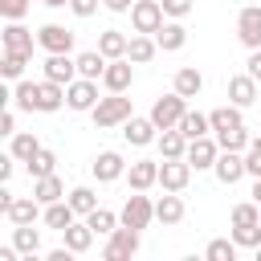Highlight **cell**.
Listing matches in <instances>:
<instances>
[{
  "mask_svg": "<svg viewBox=\"0 0 261 261\" xmlns=\"http://www.w3.org/2000/svg\"><path fill=\"white\" fill-rule=\"evenodd\" d=\"M249 224H261L257 204H237V208H232V228H249Z\"/></svg>",
  "mask_w": 261,
  "mask_h": 261,
  "instance_id": "cell-36",
  "label": "cell"
},
{
  "mask_svg": "<svg viewBox=\"0 0 261 261\" xmlns=\"http://www.w3.org/2000/svg\"><path fill=\"white\" fill-rule=\"evenodd\" d=\"M33 196H37L41 204H53V200H61V196H65V188H61V179L49 171V175H41V179L33 184Z\"/></svg>",
  "mask_w": 261,
  "mask_h": 261,
  "instance_id": "cell-24",
  "label": "cell"
},
{
  "mask_svg": "<svg viewBox=\"0 0 261 261\" xmlns=\"http://www.w3.org/2000/svg\"><path fill=\"white\" fill-rule=\"evenodd\" d=\"M69 8H73L77 16H90V12L98 8V0H69Z\"/></svg>",
  "mask_w": 261,
  "mask_h": 261,
  "instance_id": "cell-46",
  "label": "cell"
},
{
  "mask_svg": "<svg viewBox=\"0 0 261 261\" xmlns=\"http://www.w3.org/2000/svg\"><path fill=\"white\" fill-rule=\"evenodd\" d=\"M102 86L106 90H126L130 86V57L122 61V57H114V61H106V69H102Z\"/></svg>",
  "mask_w": 261,
  "mask_h": 261,
  "instance_id": "cell-12",
  "label": "cell"
},
{
  "mask_svg": "<svg viewBox=\"0 0 261 261\" xmlns=\"http://www.w3.org/2000/svg\"><path fill=\"white\" fill-rule=\"evenodd\" d=\"M45 224H49V228H57V232H65V228L73 224V204H69V200H65V204H61V200H53V204L45 208Z\"/></svg>",
  "mask_w": 261,
  "mask_h": 261,
  "instance_id": "cell-21",
  "label": "cell"
},
{
  "mask_svg": "<svg viewBox=\"0 0 261 261\" xmlns=\"http://www.w3.org/2000/svg\"><path fill=\"white\" fill-rule=\"evenodd\" d=\"M155 130H159V126H155V118H126V130H122V135H126V143L143 147V143H151V139H155Z\"/></svg>",
  "mask_w": 261,
  "mask_h": 261,
  "instance_id": "cell-20",
  "label": "cell"
},
{
  "mask_svg": "<svg viewBox=\"0 0 261 261\" xmlns=\"http://www.w3.org/2000/svg\"><path fill=\"white\" fill-rule=\"evenodd\" d=\"M216 143L208 139V135H200V139H188V163L192 167H216Z\"/></svg>",
  "mask_w": 261,
  "mask_h": 261,
  "instance_id": "cell-11",
  "label": "cell"
},
{
  "mask_svg": "<svg viewBox=\"0 0 261 261\" xmlns=\"http://www.w3.org/2000/svg\"><path fill=\"white\" fill-rule=\"evenodd\" d=\"M126 179H130L135 192H143V188H151V184L159 179V163H155V159H135V163L126 167Z\"/></svg>",
  "mask_w": 261,
  "mask_h": 261,
  "instance_id": "cell-13",
  "label": "cell"
},
{
  "mask_svg": "<svg viewBox=\"0 0 261 261\" xmlns=\"http://www.w3.org/2000/svg\"><path fill=\"white\" fill-rule=\"evenodd\" d=\"M106 61H102V49H90V53H77V73L82 77H102Z\"/></svg>",
  "mask_w": 261,
  "mask_h": 261,
  "instance_id": "cell-31",
  "label": "cell"
},
{
  "mask_svg": "<svg viewBox=\"0 0 261 261\" xmlns=\"http://www.w3.org/2000/svg\"><path fill=\"white\" fill-rule=\"evenodd\" d=\"M155 41H159V49H179V45L188 41V29H184V24H163V29L155 33Z\"/></svg>",
  "mask_w": 261,
  "mask_h": 261,
  "instance_id": "cell-32",
  "label": "cell"
},
{
  "mask_svg": "<svg viewBox=\"0 0 261 261\" xmlns=\"http://www.w3.org/2000/svg\"><path fill=\"white\" fill-rule=\"evenodd\" d=\"M12 130H16V114L4 110V114H0V135H12Z\"/></svg>",
  "mask_w": 261,
  "mask_h": 261,
  "instance_id": "cell-47",
  "label": "cell"
},
{
  "mask_svg": "<svg viewBox=\"0 0 261 261\" xmlns=\"http://www.w3.org/2000/svg\"><path fill=\"white\" fill-rule=\"evenodd\" d=\"M188 135L179 130V126H163V135H159V151H163V159H179V155H188Z\"/></svg>",
  "mask_w": 261,
  "mask_h": 261,
  "instance_id": "cell-18",
  "label": "cell"
},
{
  "mask_svg": "<svg viewBox=\"0 0 261 261\" xmlns=\"http://www.w3.org/2000/svg\"><path fill=\"white\" fill-rule=\"evenodd\" d=\"M41 45H45L49 53H69V49H73V33L61 29V24H45V29H41Z\"/></svg>",
  "mask_w": 261,
  "mask_h": 261,
  "instance_id": "cell-16",
  "label": "cell"
},
{
  "mask_svg": "<svg viewBox=\"0 0 261 261\" xmlns=\"http://www.w3.org/2000/svg\"><path fill=\"white\" fill-rule=\"evenodd\" d=\"M37 204H41L37 196H33V200H12L4 212H8L12 224H33V220H37Z\"/></svg>",
  "mask_w": 261,
  "mask_h": 261,
  "instance_id": "cell-28",
  "label": "cell"
},
{
  "mask_svg": "<svg viewBox=\"0 0 261 261\" xmlns=\"http://www.w3.org/2000/svg\"><path fill=\"white\" fill-rule=\"evenodd\" d=\"M237 253V241H212L208 245V261H232Z\"/></svg>",
  "mask_w": 261,
  "mask_h": 261,
  "instance_id": "cell-40",
  "label": "cell"
},
{
  "mask_svg": "<svg viewBox=\"0 0 261 261\" xmlns=\"http://www.w3.org/2000/svg\"><path fill=\"white\" fill-rule=\"evenodd\" d=\"M228 98L237 102V106H249L253 98H257V77L245 69V73H237V77H228Z\"/></svg>",
  "mask_w": 261,
  "mask_h": 261,
  "instance_id": "cell-15",
  "label": "cell"
},
{
  "mask_svg": "<svg viewBox=\"0 0 261 261\" xmlns=\"http://www.w3.org/2000/svg\"><path fill=\"white\" fill-rule=\"evenodd\" d=\"M69 204H73V212H94V208H98V196H94L90 188H73V192H69Z\"/></svg>",
  "mask_w": 261,
  "mask_h": 261,
  "instance_id": "cell-38",
  "label": "cell"
},
{
  "mask_svg": "<svg viewBox=\"0 0 261 261\" xmlns=\"http://www.w3.org/2000/svg\"><path fill=\"white\" fill-rule=\"evenodd\" d=\"M102 4H106V8H114V12H126V8H130V0H102Z\"/></svg>",
  "mask_w": 261,
  "mask_h": 261,
  "instance_id": "cell-50",
  "label": "cell"
},
{
  "mask_svg": "<svg viewBox=\"0 0 261 261\" xmlns=\"http://www.w3.org/2000/svg\"><path fill=\"white\" fill-rule=\"evenodd\" d=\"M12 241H16V249H20V253H37V249H41V232H37L33 224H16Z\"/></svg>",
  "mask_w": 261,
  "mask_h": 261,
  "instance_id": "cell-35",
  "label": "cell"
},
{
  "mask_svg": "<svg viewBox=\"0 0 261 261\" xmlns=\"http://www.w3.org/2000/svg\"><path fill=\"white\" fill-rule=\"evenodd\" d=\"M65 102H69L73 110H94V102H98L94 77H73V82L65 86Z\"/></svg>",
  "mask_w": 261,
  "mask_h": 261,
  "instance_id": "cell-7",
  "label": "cell"
},
{
  "mask_svg": "<svg viewBox=\"0 0 261 261\" xmlns=\"http://www.w3.org/2000/svg\"><path fill=\"white\" fill-rule=\"evenodd\" d=\"M61 237H65V245H69L73 253H86V249L94 245V237H98V232H94V228H90V220H86V224H69Z\"/></svg>",
  "mask_w": 261,
  "mask_h": 261,
  "instance_id": "cell-22",
  "label": "cell"
},
{
  "mask_svg": "<svg viewBox=\"0 0 261 261\" xmlns=\"http://www.w3.org/2000/svg\"><path fill=\"white\" fill-rule=\"evenodd\" d=\"M130 24H135V33H159L163 29V4L159 0H135L130 4Z\"/></svg>",
  "mask_w": 261,
  "mask_h": 261,
  "instance_id": "cell-3",
  "label": "cell"
},
{
  "mask_svg": "<svg viewBox=\"0 0 261 261\" xmlns=\"http://www.w3.org/2000/svg\"><path fill=\"white\" fill-rule=\"evenodd\" d=\"M69 253H73L69 245H65V249H53V253H49V261H69Z\"/></svg>",
  "mask_w": 261,
  "mask_h": 261,
  "instance_id": "cell-49",
  "label": "cell"
},
{
  "mask_svg": "<svg viewBox=\"0 0 261 261\" xmlns=\"http://www.w3.org/2000/svg\"><path fill=\"white\" fill-rule=\"evenodd\" d=\"M86 220H90V228H94V232H102V237H110V232H114V224H118V216H114L110 208H94V212H86Z\"/></svg>",
  "mask_w": 261,
  "mask_h": 261,
  "instance_id": "cell-34",
  "label": "cell"
},
{
  "mask_svg": "<svg viewBox=\"0 0 261 261\" xmlns=\"http://www.w3.org/2000/svg\"><path fill=\"white\" fill-rule=\"evenodd\" d=\"M237 37H241L249 49H261V8H257V4L241 8V16H237Z\"/></svg>",
  "mask_w": 261,
  "mask_h": 261,
  "instance_id": "cell-8",
  "label": "cell"
},
{
  "mask_svg": "<svg viewBox=\"0 0 261 261\" xmlns=\"http://www.w3.org/2000/svg\"><path fill=\"white\" fill-rule=\"evenodd\" d=\"M184 94H163L155 106H151V118H155V126H179V118H184Z\"/></svg>",
  "mask_w": 261,
  "mask_h": 261,
  "instance_id": "cell-5",
  "label": "cell"
},
{
  "mask_svg": "<svg viewBox=\"0 0 261 261\" xmlns=\"http://www.w3.org/2000/svg\"><path fill=\"white\" fill-rule=\"evenodd\" d=\"M73 73H77V57L69 61V53H49V61H45V77H49V82L69 86V82H73Z\"/></svg>",
  "mask_w": 261,
  "mask_h": 261,
  "instance_id": "cell-10",
  "label": "cell"
},
{
  "mask_svg": "<svg viewBox=\"0 0 261 261\" xmlns=\"http://www.w3.org/2000/svg\"><path fill=\"white\" fill-rule=\"evenodd\" d=\"M0 41H4V53H16V57H29L33 53V33L20 29V24H8Z\"/></svg>",
  "mask_w": 261,
  "mask_h": 261,
  "instance_id": "cell-14",
  "label": "cell"
},
{
  "mask_svg": "<svg viewBox=\"0 0 261 261\" xmlns=\"http://www.w3.org/2000/svg\"><path fill=\"white\" fill-rule=\"evenodd\" d=\"M135 253H139V228H130V224L114 228V232H110V241L102 245V257H106V261H118V257H135Z\"/></svg>",
  "mask_w": 261,
  "mask_h": 261,
  "instance_id": "cell-4",
  "label": "cell"
},
{
  "mask_svg": "<svg viewBox=\"0 0 261 261\" xmlns=\"http://www.w3.org/2000/svg\"><path fill=\"white\" fill-rule=\"evenodd\" d=\"M237 245H261V224H249V228H237L232 232Z\"/></svg>",
  "mask_w": 261,
  "mask_h": 261,
  "instance_id": "cell-43",
  "label": "cell"
},
{
  "mask_svg": "<svg viewBox=\"0 0 261 261\" xmlns=\"http://www.w3.org/2000/svg\"><path fill=\"white\" fill-rule=\"evenodd\" d=\"M37 151H41V143H37L33 135H16V139H12V155H16V159H24V163H29Z\"/></svg>",
  "mask_w": 261,
  "mask_h": 261,
  "instance_id": "cell-37",
  "label": "cell"
},
{
  "mask_svg": "<svg viewBox=\"0 0 261 261\" xmlns=\"http://www.w3.org/2000/svg\"><path fill=\"white\" fill-rule=\"evenodd\" d=\"M245 65H249V73H253V77H261V49H253Z\"/></svg>",
  "mask_w": 261,
  "mask_h": 261,
  "instance_id": "cell-48",
  "label": "cell"
},
{
  "mask_svg": "<svg viewBox=\"0 0 261 261\" xmlns=\"http://www.w3.org/2000/svg\"><path fill=\"white\" fill-rule=\"evenodd\" d=\"M0 73H4V77H20V73H24V57H16V53H4V61H0Z\"/></svg>",
  "mask_w": 261,
  "mask_h": 261,
  "instance_id": "cell-41",
  "label": "cell"
},
{
  "mask_svg": "<svg viewBox=\"0 0 261 261\" xmlns=\"http://www.w3.org/2000/svg\"><path fill=\"white\" fill-rule=\"evenodd\" d=\"M155 220H163V224L184 220V200H179V196H159V204H155Z\"/></svg>",
  "mask_w": 261,
  "mask_h": 261,
  "instance_id": "cell-29",
  "label": "cell"
},
{
  "mask_svg": "<svg viewBox=\"0 0 261 261\" xmlns=\"http://www.w3.org/2000/svg\"><path fill=\"white\" fill-rule=\"evenodd\" d=\"M245 171L249 175H261V139L249 143V155H245Z\"/></svg>",
  "mask_w": 261,
  "mask_h": 261,
  "instance_id": "cell-42",
  "label": "cell"
},
{
  "mask_svg": "<svg viewBox=\"0 0 261 261\" xmlns=\"http://www.w3.org/2000/svg\"><path fill=\"white\" fill-rule=\"evenodd\" d=\"M151 216H155V204H151L147 196H126V204H122V224H130V228H147Z\"/></svg>",
  "mask_w": 261,
  "mask_h": 261,
  "instance_id": "cell-9",
  "label": "cell"
},
{
  "mask_svg": "<svg viewBox=\"0 0 261 261\" xmlns=\"http://www.w3.org/2000/svg\"><path fill=\"white\" fill-rule=\"evenodd\" d=\"M208 126H212V118H208V114H200V110H184V118H179V130H184L188 139L208 135Z\"/></svg>",
  "mask_w": 261,
  "mask_h": 261,
  "instance_id": "cell-27",
  "label": "cell"
},
{
  "mask_svg": "<svg viewBox=\"0 0 261 261\" xmlns=\"http://www.w3.org/2000/svg\"><path fill=\"white\" fill-rule=\"evenodd\" d=\"M257 257H261V245H257Z\"/></svg>",
  "mask_w": 261,
  "mask_h": 261,
  "instance_id": "cell-53",
  "label": "cell"
},
{
  "mask_svg": "<svg viewBox=\"0 0 261 261\" xmlns=\"http://www.w3.org/2000/svg\"><path fill=\"white\" fill-rule=\"evenodd\" d=\"M163 4V12H171V16H188L192 12V0H159Z\"/></svg>",
  "mask_w": 261,
  "mask_h": 261,
  "instance_id": "cell-45",
  "label": "cell"
},
{
  "mask_svg": "<svg viewBox=\"0 0 261 261\" xmlns=\"http://www.w3.org/2000/svg\"><path fill=\"white\" fill-rule=\"evenodd\" d=\"M188 179H192V163H188V155L159 163V184H163L167 192H184V188H188Z\"/></svg>",
  "mask_w": 261,
  "mask_h": 261,
  "instance_id": "cell-6",
  "label": "cell"
},
{
  "mask_svg": "<svg viewBox=\"0 0 261 261\" xmlns=\"http://www.w3.org/2000/svg\"><path fill=\"white\" fill-rule=\"evenodd\" d=\"M126 37L118 33V29H106L102 37H98V49H102V57H126Z\"/></svg>",
  "mask_w": 261,
  "mask_h": 261,
  "instance_id": "cell-25",
  "label": "cell"
},
{
  "mask_svg": "<svg viewBox=\"0 0 261 261\" xmlns=\"http://www.w3.org/2000/svg\"><path fill=\"white\" fill-rule=\"evenodd\" d=\"M216 175H220V184H237L245 175V159L237 151H220L216 155Z\"/></svg>",
  "mask_w": 261,
  "mask_h": 261,
  "instance_id": "cell-17",
  "label": "cell"
},
{
  "mask_svg": "<svg viewBox=\"0 0 261 261\" xmlns=\"http://www.w3.org/2000/svg\"><path fill=\"white\" fill-rule=\"evenodd\" d=\"M24 8H29V0H0V12H4L8 20H16V16H24Z\"/></svg>",
  "mask_w": 261,
  "mask_h": 261,
  "instance_id": "cell-44",
  "label": "cell"
},
{
  "mask_svg": "<svg viewBox=\"0 0 261 261\" xmlns=\"http://www.w3.org/2000/svg\"><path fill=\"white\" fill-rule=\"evenodd\" d=\"M155 45H159V41H151L147 33H135L130 45H126V57H130V61H151V57H155Z\"/></svg>",
  "mask_w": 261,
  "mask_h": 261,
  "instance_id": "cell-30",
  "label": "cell"
},
{
  "mask_svg": "<svg viewBox=\"0 0 261 261\" xmlns=\"http://www.w3.org/2000/svg\"><path fill=\"white\" fill-rule=\"evenodd\" d=\"M45 4H53V8H57V4H69V0H45Z\"/></svg>",
  "mask_w": 261,
  "mask_h": 261,
  "instance_id": "cell-52",
  "label": "cell"
},
{
  "mask_svg": "<svg viewBox=\"0 0 261 261\" xmlns=\"http://www.w3.org/2000/svg\"><path fill=\"white\" fill-rule=\"evenodd\" d=\"M53 167H57V155H53L49 147H41V151H37V155L29 159V175H33V179H41V175H49Z\"/></svg>",
  "mask_w": 261,
  "mask_h": 261,
  "instance_id": "cell-33",
  "label": "cell"
},
{
  "mask_svg": "<svg viewBox=\"0 0 261 261\" xmlns=\"http://www.w3.org/2000/svg\"><path fill=\"white\" fill-rule=\"evenodd\" d=\"M90 114H94V122H98V126H114V122H126V118H130V98H122V94L114 90L110 98H98Z\"/></svg>",
  "mask_w": 261,
  "mask_h": 261,
  "instance_id": "cell-2",
  "label": "cell"
},
{
  "mask_svg": "<svg viewBox=\"0 0 261 261\" xmlns=\"http://www.w3.org/2000/svg\"><path fill=\"white\" fill-rule=\"evenodd\" d=\"M200 86H204V77H200V69H192V65H184V69L175 73V94H184V98H196V94H200Z\"/></svg>",
  "mask_w": 261,
  "mask_h": 261,
  "instance_id": "cell-26",
  "label": "cell"
},
{
  "mask_svg": "<svg viewBox=\"0 0 261 261\" xmlns=\"http://www.w3.org/2000/svg\"><path fill=\"white\" fill-rule=\"evenodd\" d=\"M122 171H126V163H122L118 151H102V155L94 159V175H98L102 184H106V179H118Z\"/></svg>",
  "mask_w": 261,
  "mask_h": 261,
  "instance_id": "cell-19",
  "label": "cell"
},
{
  "mask_svg": "<svg viewBox=\"0 0 261 261\" xmlns=\"http://www.w3.org/2000/svg\"><path fill=\"white\" fill-rule=\"evenodd\" d=\"M208 118H212V130H216V135H224V130H241V126H245L237 106H220V110H212Z\"/></svg>",
  "mask_w": 261,
  "mask_h": 261,
  "instance_id": "cell-23",
  "label": "cell"
},
{
  "mask_svg": "<svg viewBox=\"0 0 261 261\" xmlns=\"http://www.w3.org/2000/svg\"><path fill=\"white\" fill-rule=\"evenodd\" d=\"M220 147H224V151H245V147H249L245 126H241V130H224V135H220Z\"/></svg>",
  "mask_w": 261,
  "mask_h": 261,
  "instance_id": "cell-39",
  "label": "cell"
},
{
  "mask_svg": "<svg viewBox=\"0 0 261 261\" xmlns=\"http://www.w3.org/2000/svg\"><path fill=\"white\" fill-rule=\"evenodd\" d=\"M253 200L261 204V175H257V184H253Z\"/></svg>",
  "mask_w": 261,
  "mask_h": 261,
  "instance_id": "cell-51",
  "label": "cell"
},
{
  "mask_svg": "<svg viewBox=\"0 0 261 261\" xmlns=\"http://www.w3.org/2000/svg\"><path fill=\"white\" fill-rule=\"evenodd\" d=\"M16 102L24 106V110H57L61 102H65V94H61V82H20L16 86Z\"/></svg>",
  "mask_w": 261,
  "mask_h": 261,
  "instance_id": "cell-1",
  "label": "cell"
}]
</instances>
